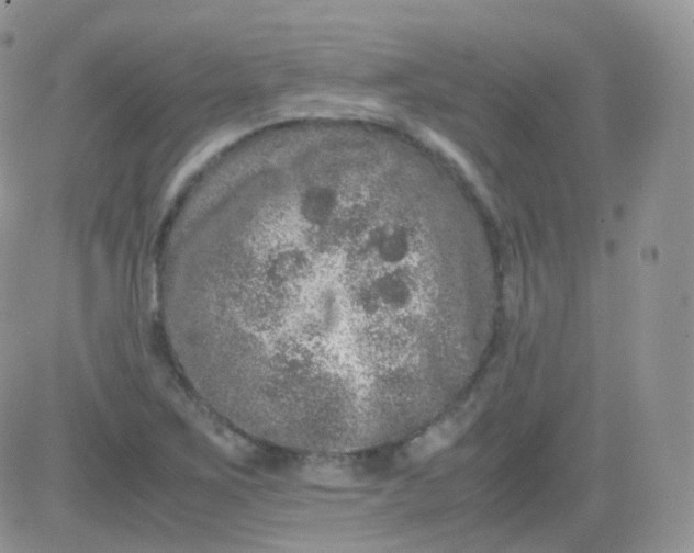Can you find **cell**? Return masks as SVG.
I'll use <instances>...</instances> for the list:
<instances>
[{
  "instance_id": "1",
  "label": "cell",
  "mask_w": 694,
  "mask_h": 553,
  "mask_svg": "<svg viewBox=\"0 0 694 553\" xmlns=\"http://www.w3.org/2000/svg\"><path fill=\"white\" fill-rule=\"evenodd\" d=\"M450 233L369 185L322 181L254 201L194 274L210 361L238 420L269 444L350 452L421 425L445 393Z\"/></svg>"
}]
</instances>
